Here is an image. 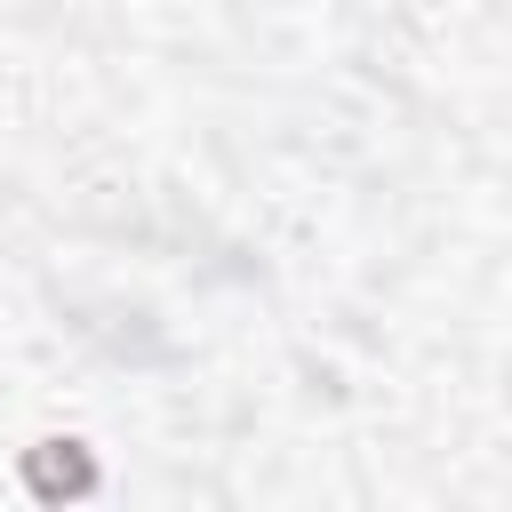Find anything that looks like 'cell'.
Returning <instances> with one entry per match:
<instances>
[{
    "label": "cell",
    "instance_id": "obj_1",
    "mask_svg": "<svg viewBox=\"0 0 512 512\" xmlns=\"http://www.w3.org/2000/svg\"><path fill=\"white\" fill-rule=\"evenodd\" d=\"M24 488L40 504H80V496H96V456L80 440H40V448H24Z\"/></svg>",
    "mask_w": 512,
    "mask_h": 512
}]
</instances>
